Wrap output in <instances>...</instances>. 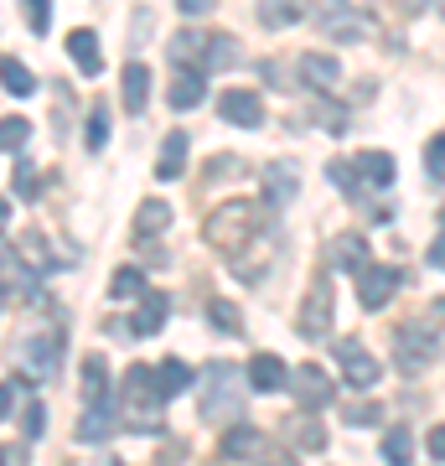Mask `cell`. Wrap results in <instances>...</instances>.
<instances>
[{
    "instance_id": "23",
    "label": "cell",
    "mask_w": 445,
    "mask_h": 466,
    "mask_svg": "<svg viewBox=\"0 0 445 466\" xmlns=\"http://www.w3.org/2000/svg\"><path fill=\"white\" fill-rule=\"evenodd\" d=\"M0 84H5V94H16V99H32L36 73L26 63H16V57H0Z\"/></svg>"
},
{
    "instance_id": "39",
    "label": "cell",
    "mask_w": 445,
    "mask_h": 466,
    "mask_svg": "<svg viewBox=\"0 0 445 466\" xmlns=\"http://www.w3.org/2000/svg\"><path fill=\"white\" fill-rule=\"evenodd\" d=\"M327 177L337 182V192H342V198H358V182H352L358 171H352V161H331V167H327Z\"/></svg>"
},
{
    "instance_id": "46",
    "label": "cell",
    "mask_w": 445,
    "mask_h": 466,
    "mask_svg": "<svg viewBox=\"0 0 445 466\" xmlns=\"http://www.w3.org/2000/svg\"><path fill=\"white\" fill-rule=\"evenodd\" d=\"M259 466H296V456H290V451H269Z\"/></svg>"
},
{
    "instance_id": "42",
    "label": "cell",
    "mask_w": 445,
    "mask_h": 466,
    "mask_svg": "<svg viewBox=\"0 0 445 466\" xmlns=\"http://www.w3.org/2000/svg\"><path fill=\"white\" fill-rule=\"evenodd\" d=\"M21 425H26V441H36V435H42V425H47V410H42V404H26V415H21Z\"/></svg>"
},
{
    "instance_id": "25",
    "label": "cell",
    "mask_w": 445,
    "mask_h": 466,
    "mask_svg": "<svg viewBox=\"0 0 445 466\" xmlns=\"http://www.w3.org/2000/svg\"><path fill=\"white\" fill-rule=\"evenodd\" d=\"M125 400L130 404H161V394H156V373H150L146 363H130V373H125Z\"/></svg>"
},
{
    "instance_id": "26",
    "label": "cell",
    "mask_w": 445,
    "mask_h": 466,
    "mask_svg": "<svg viewBox=\"0 0 445 466\" xmlns=\"http://www.w3.org/2000/svg\"><path fill=\"white\" fill-rule=\"evenodd\" d=\"M83 400H109V368H104V358L94 352V358H83Z\"/></svg>"
},
{
    "instance_id": "16",
    "label": "cell",
    "mask_w": 445,
    "mask_h": 466,
    "mask_svg": "<svg viewBox=\"0 0 445 466\" xmlns=\"http://www.w3.org/2000/svg\"><path fill=\"white\" fill-rule=\"evenodd\" d=\"M119 88H125V109H130V115H146V104H150V67L146 63H125Z\"/></svg>"
},
{
    "instance_id": "4",
    "label": "cell",
    "mask_w": 445,
    "mask_h": 466,
    "mask_svg": "<svg viewBox=\"0 0 445 466\" xmlns=\"http://www.w3.org/2000/svg\"><path fill=\"white\" fill-rule=\"evenodd\" d=\"M57 358H63V332H57V327H47V332H32V337H21L16 363L26 368L32 379H47L52 368H57Z\"/></svg>"
},
{
    "instance_id": "15",
    "label": "cell",
    "mask_w": 445,
    "mask_h": 466,
    "mask_svg": "<svg viewBox=\"0 0 445 466\" xmlns=\"http://www.w3.org/2000/svg\"><path fill=\"white\" fill-rule=\"evenodd\" d=\"M290 383V368L275 358V352H259L254 363H248V389H259V394H275V389H285Z\"/></svg>"
},
{
    "instance_id": "31",
    "label": "cell",
    "mask_w": 445,
    "mask_h": 466,
    "mask_svg": "<svg viewBox=\"0 0 445 466\" xmlns=\"http://www.w3.org/2000/svg\"><path fill=\"white\" fill-rule=\"evenodd\" d=\"M109 296H115V300H135V296H146V275H140L135 265H125V269L115 275V280H109Z\"/></svg>"
},
{
    "instance_id": "44",
    "label": "cell",
    "mask_w": 445,
    "mask_h": 466,
    "mask_svg": "<svg viewBox=\"0 0 445 466\" xmlns=\"http://www.w3.org/2000/svg\"><path fill=\"white\" fill-rule=\"evenodd\" d=\"M177 5H182V16H207L217 0H177Z\"/></svg>"
},
{
    "instance_id": "3",
    "label": "cell",
    "mask_w": 445,
    "mask_h": 466,
    "mask_svg": "<svg viewBox=\"0 0 445 466\" xmlns=\"http://www.w3.org/2000/svg\"><path fill=\"white\" fill-rule=\"evenodd\" d=\"M435 352H440V337L430 332V327H420V321H404L394 337V363L399 373H425L430 363H435Z\"/></svg>"
},
{
    "instance_id": "52",
    "label": "cell",
    "mask_w": 445,
    "mask_h": 466,
    "mask_svg": "<svg viewBox=\"0 0 445 466\" xmlns=\"http://www.w3.org/2000/svg\"><path fill=\"white\" fill-rule=\"evenodd\" d=\"M440 16H445V0H440Z\"/></svg>"
},
{
    "instance_id": "11",
    "label": "cell",
    "mask_w": 445,
    "mask_h": 466,
    "mask_svg": "<svg viewBox=\"0 0 445 466\" xmlns=\"http://www.w3.org/2000/svg\"><path fill=\"white\" fill-rule=\"evenodd\" d=\"M300 332H306V337H327V332H331V285H327V280H316L311 290H306Z\"/></svg>"
},
{
    "instance_id": "13",
    "label": "cell",
    "mask_w": 445,
    "mask_h": 466,
    "mask_svg": "<svg viewBox=\"0 0 445 466\" xmlns=\"http://www.w3.org/2000/svg\"><path fill=\"white\" fill-rule=\"evenodd\" d=\"M327 259H331L337 269H352V275H358V269H363L373 254H368V238H363V233H337V238H331V249H327Z\"/></svg>"
},
{
    "instance_id": "14",
    "label": "cell",
    "mask_w": 445,
    "mask_h": 466,
    "mask_svg": "<svg viewBox=\"0 0 445 466\" xmlns=\"http://www.w3.org/2000/svg\"><path fill=\"white\" fill-rule=\"evenodd\" d=\"M67 57H73V63H78V73H88V78H99V73H104L99 36L88 32V26H78V32H67Z\"/></svg>"
},
{
    "instance_id": "12",
    "label": "cell",
    "mask_w": 445,
    "mask_h": 466,
    "mask_svg": "<svg viewBox=\"0 0 445 466\" xmlns=\"http://www.w3.org/2000/svg\"><path fill=\"white\" fill-rule=\"evenodd\" d=\"M296 192H300V167L296 161H275V167L264 171V198L275 202V208L296 202Z\"/></svg>"
},
{
    "instance_id": "34",
    "label": "cell",
    "mask_w": 445,
    "mask_h": 466,
    "mask_svg": "<svg viewBox=\"0 0 445 466\" xmlns=\"http://www.w3.org/2000/svg\"><path fill=\"white\" fill-rule=\"evenodd\" d=\"M21 254H32V269H42V275H47V269H63V265H57V259L47 254V238H42V233H26Z\"/></svg>"
},
{
    "instance_id": "49",
    "label": "cell",
    "mask_w": 445,
    "mask_h": 466,
    "mask_svg": "<svg viewBox=\"0 0 445 466\" xmlns=\"http://www.w3.org/2000/svg\"><path fill=\"white\" fill-rule=\"evenodd\" d=\"M5 218H11V202L0 198V228H5Z\"/></svg>"
},
{
    "instance_id": "41",
    "label": "cell",
    "mask_w": 445,
    "mask_h": 466,
    "mask_svg": "<svg viewBox=\"0 0 445 466\" xmlns=\"http://www.w3.org/2000/svg\"><path fill=\"white\" fill-rule=\"evenodd\" d=\"M21 11H26V21H32V32H36V36H47V16H52L47 0H21Z\"/></svg>"
},
{
    "instance_id": "2",
    "label": "cell",
    "mask_w": 445,
    "mask_h": 466,
    "mask_svg": "<svg viewBox=\"0 0 445 466\" xmlns=\"http://www.w3.org/2000/svg\"><path fill=\"white\" fill-rule=\"evenodd\" d=\"M202 379H207V389H202V420H207V425H233L238 404H244V394H238V373H233L228 363H213Z\"/></svg>"
},
{
    "instance_id": "7",
    "label": "cell",
    "mask_w": 445,
    "mask_h": 466,
    "mask_svg": "<svg viewBox=\"0 0 445 466\" xmlns=\"http://www.w3.org/2000/svg\"><path fill=\"white\" fill-rule=\"evenodd\" d=\"M337 363H342V373H347V383H352V389H373V383H379V373H383L379 358H373L358 337L337 342Z\"/></svg>"
},
{
    "instance_id": "53",
    "label": "cell",
    "mask_w": 445,
    "mask_h": 466,
    "mask_svg": "<svg viewBox=\"0 0 445 466\" xmlns=\"http://www.w3.org/2000/svg\"><path fill=\"white\" fill-rule=\"evenodd\" d=\"M0 461H5V451H0Z\"/></svg>"
},
{
    "instance_id": "43",
    "label": "cell",
    "mask_w": 445,
    "mask_h": 466,
    "mask_svg": "<svg viewBox=\"0 0 445 466\" xmlns=\"http://www.w3.org/2000/svg\"><path fill=\"white\" fill-rule=\"evenodd\" d=\"M296 441H300V446H306V451H327V431H321V425H316V420H311V425H296Z\"/></svg>"
},
{
    "instance_id": "18",
    "label": "cell",
    "mask_w": 445,
    "mask_h": 466,
    "mask_svg": "<svg viewBox=\"0 0 445 466\" xmlns=\"http://www.w3.org/2000/svg\"><path fill=\"white\" fill-rule=\"evenodd\" d=\"M223 456H228V461L264 456V431H254V425H233V431H223Z\"/></svg>"
},
{
    "instance_id": "33",
    "label": "cell",
    "mask_w": 445,
    "mask_h": 466,
    "mask_svg": "<svg viewBox=\"0 0 445 466\" xmlns=\"http://www.w3.org/2000/svg\"><path fill=\"white\" fill-rule=\"evenodd\" d=\"M202 42H207L202 32H177L171 36V57H177V67H187L192 57H202Z\"/></svg>"
},
{
    "instance_id": "5",
    "label": "cell",
    "mask_w": 445,
    "mask_h": 466,
    "mask_svg": "<svg viewBox=\"0 0 445 466\" xmlns=\"http://www.w3.org/2000/svg\"><path fill=\"white\" fill-rule=\"evenodd\" d=\"M316 26H321V36H331V42H363L368 36V21H358V11H352L347 0H327V5L316 11Z\"/></svg>"
},
{
    "instance_id": "50",
    "label": "cell",
    "mask_w": 445,
    "mask_h": 466,
    "mask_svg": "<svg viewBox=\"0 0 445 466\" xmlns=\"http://www.w3.org/2000/svg\"><path fill=\"white\" fill-rule=\"evenodd\" d=\"M0 265H11V249H5V244H0Z\"/></svg>"
},
{
    "instance_id": "9",
    "label": "cell",
    "mask_w": 445,
    "mask_h": 466,
    "mask_svg": "<svg viewBox=\"0 0 445 466\" xmlns=\"http://www.w3.org/2000/svg\"><path fill=\"white\" fill-rule=\"evenodd\" d=\"M217 115L238 125V130H259L264 125V99L259 94H248V88H228L223 99H217Z\"/></svg>"
},
{
    "instance_id": "1",
    "label": "cell",
    "mask_w": 445,
    "mask_h": 466,
    "mask_svg": "<svg viewBox=\"0 0 445 466\" xmlns=\"http://www.w3.org/2000/svg\"><path fill=\"white\" fill-rule=\"evenodd\" d=\"M259 228H264V208L248 202V198H238V202H223V208L207 218L202 238H207L217 254H238L248 238H259Z\"/></svg>"
},
{
    "instance_id": "37",
    "label": "cell",
    "mask_w": 445,
    "mask_h": 466,
    "mask_svg": "<svg viewBox=\"0 0 445 466\" xmlns=\"http://www.w3.org/2000/svg\"><path fill=\"white\" fill-rule=\"evenodd\" d=\"M109 146V109H94V115H88V150H104Z\"/></svg>"
},
{
    "instance_id": "24",
    "label": "cell",
    "mask_w": 445,
    "mask_h": 466,
    "mask_svg": "<svg viewBox=\"0 0 445 466\" xmlns=\"http://www.w3.org/2000/svg\"><path fill=\"white\" fill-rule=\"evenodd\" d=\"M166 306H171L166 296H140V311H135L130 332H135V337H150V332H161V327H166Z\"/></svg>"
},
{
    "instance_id": "40",
    "label": "cell",
    "mask_w": 445,
    "mask_h": 466,
    "mask_svg": "<svg viewBox=\"0 0 445 466\" xmlns=\"http://www.w3.org/2000/svg\"><path fill=\"white\" fill-rule=\"evenodd\" d=\"M425 171L435 177V182H445V135H435L425 146Z\"/></svg>"
},
{
    "instance_id": "28",
    "label": "cell",
    "mask_w": 445,
    "mask_h": 466,
    "mask_svg": "<svg viewBox=\"0 0 445 466\" xmlns=\"http://www.w3.org/2000/svg\"><path fill=\"white\" fill-rule=\"evenodd\" d=\"M166 223H171V208H166L161 198L140 202V213H135V233H140V238H150V233H166Z\"/></svg>"
},
{
    "instance_id": "30",
    "label": "cell",
    "mask_w": 445,
    "mask_h": 466,
    "mask_svg": "<svg viewBox=\"0 0 445 466\" xmlns=\"http://www.w3.org/2000/svg\"><path fill=\"white\" fill-rule=\"evenodd\" d=\"M383 461L389 466H410L414 461V435L410 431H389L383 435Z\"/></svg>"
},
{
    "instance_id": "19",
    "label": "cell",
    "mask_w": 445,
    "mask_h": 466,
    "mask_svg": "<svg viewBox=\"0 0 445 466\" xmlns=\"http://www.w3.org/2000/svg\"><path fill=\"white\" fill-rule=\"evenodd\" d=\"M311 16V0H259V21L264 26H296Z\"/></svg>"
},
{
    "instance_id": "21",
    "label": "cell",
    "mask_w": 445,
    "mask_h": 466,
    "mask_svg": "<svg viewBox=\"0 0 445 466\" xmlns=\"http://www.w3.org/2000/svg\"><path fill=\"white\" fill-rule=\"evenodd\" d=\"M182 389H192V368H187L182 358H166V363L156 368V394H161V404L177 400Z\"/></svg>"
},
{
    "instance_id": "10",
    "label": "cell",
    "mask_w": 445,
    "mask_h": 466,
    "mask_svg": "<svg viewBox=\"0 0 445 466\" xmlns=\"http://www.w3.org/2000/svg\"><path fill=\"white\" fill-rule=\"evenodd\" d=\"M119 431V410H115V394L109 400H94L88 410H83V420H78V441H109V435Z\"/></svg>"
},
{
    "instance_id": "8",
    "label": "cell",
    "mask_w": 445,
    "mask_h": 466,
    "mask_svg": "<svg viewBox=\"0 0 445 466\" xmlns=\"http://www.w3.org/2000/svg\"><path fill=\"white\" fill-rule=\"evenodd\" d=\"M290 389H296V404L311 410V415H321V410L331 404V379L316 363H300L296 373H290Z\"/></svg>"
},
{
    "instance_id": "38",
    "label": "cell",
    "mask_w": 445,
    "mask_h": 466,
    "mask_svg": "<svg viewBox=\"0 0 445 466\" xmlns=\"http://www.w3.org/2000/svg\"><path fill=\"white\" fill-rule=\"evenodd\" d=\"M342 415H347V425H383V404H373V400L368 404H347Z\"/></svg>"
},
{
    "instance_id": "32",
    "label": "cell",
    "mask_w": 445,
    "mask_h": 466,
    "mask_svg": "<svg viewBox=\"0 0 445 466\" xmlns=\"http://www.w3.org/2000/svg\"><path fill=\"white\" fill-rule=\"evenodd\" d=\"M26 140H32V119H21V115L0 119V150H21Z\"/></svg>"
},
{
    "instance_id": "17",
    "label": "cell",
    "mask_w": 445,
    "mask_h": 466,
    "mask_svg": "<svg viewBox=\"0 0 445 466\" xmlns=\"http://www.w3.org/2000/svg\"><path fill=\"white\" fill-rule=\"evenodd\" d=\"M352 171H358L368 187H379V192H383V187L394 182V156H389V150H358Z\"/></svg>"
},
{
    "instance_id": "29",
    "label": "cell",
    "mask_w": 445,
    "mask_h": 466,
    "mask_svg": "<svg viewBox=\"0 0 445 466\" xmlns=\"http://www.w3.org/2000/svg\"><path fill=\"white\" fill-rule=\"evenodd\" d=\"M228 63H238V42H233V36H207V42H202V67H207V73H213V67H228Z\"/></svg>"
},
{
    "instance_id": "35",
    "label": "cell",
    "mask_w": 445,
    "mask_h": 466,
    "mask_svg": "<svg viewBox=\"0 0 445 466\" xmlns=\"http://www.w3.org/2000/svg\"><path fill=\"white\" fill-rule=\"evenodd\" d=\"M207 317H213V327H217V332H233V337L244 332V317L233 311L228 300H213V306H207Z\"/></svg>"
},
{
    "instance_id": "20",
    "label": "cell",
    "mask_w": 445,
    "mask_h": 466,
    "mask_svg": "<svg viewBox=\"0 0 445 466\" xmlns=\"http://www.w3.org/2000/svg\"><path fill=\"white\" fill-rule=\"evenodd\" d=\"M300 78L316 84V88H331L337 78H342V63H337L331 52H306V57H300Z\"/></svg>"
},
{
    "instance_id": "36",
    "label": "cell",
    "mask_w": 445,
    "mask_h": 466,
    "mask_svg": "<svg viewBox=\"0 0 445 466\" xmlns=\"http://www.w3.org/2000/svg\"><path fill=\"white\" fill-rule=\"evenodd\" d=\"M16 198H21V202H36V198H42V182H36V167H32V161H21V167H16Z\"/></svg>"
},
{
    "instance_id": "6",
    "label": "cell",
    "mask_w": 445,
    "mask_h": 466,
    "mask_svg": "<svg viewBox=\"0 0 445 466\" xmlns=\"http://www.w3.org/2000/svg\"><path fill=\"white\" fill-rule=\"evenodd\" d=\"M394 290H399L394 265H373V259H368V265L358 269V300H363L368 311H383V306L394 300Z\"/></svg>"
},
{
    "instance_id": "48",
    "label": "cell",
    "mask_w": 445,
    "mask_h": 466,
    "mask_svg": "<svg viewBox=\"0 0 445 466\" xmlns=\"http://www.w3.org/2000/svg\"><path fill=\"white\" fill-rule=\"evenodd\" d=\"M11 389H16V383H0V420L11 415Z\"/></svg>"
},
{
    "instance_id": "47",
    "label": "cell",
    "mask_w": 445,
    "mask_h": 466,
    "mask_svg": "<svg viewBox=\"0 0 445 466\" xmlns=\"http://www.w3.org/2000/svg\"><path fill=\"white\" fill-rule=\"evenodd\" d=\"M430 265H435V269H445V233L435 238V244H430Z\"/></svg>"
},
{
    "instance_id": "51",
    "label": "cell",
    "mask_w": 445,
    "mask_h": 466,
    "mask_svg": "<svg viewBox=\"0 0 445 466\" xmlns=\"http://www.w3.org/2000/svg\"><path fill=\"white\" fill-rule=\"evenodd\" d=\"M5 300H11V285H0V306H5Z\"/></svg>"
},
{
    "instance_id": "45",
    "label": "cell",
    "mask_w": 445,
    "mask_h": 466,
    "mask_svg": "<svg viewBox=\"0 0 445 466\" xmlns=\"http://www.w3.org/2000/svg\"><path fill=\"white\" fill-rule=\"evenodd\" d=\"M430 456H435V461H445V425H440V431H430Z\"/></svg>"
},
{
    "instance_id": "22",
    "label": "cell",
    "mask_w": 445,
    "mask_h": 466,
    "mask_svg": "<svg viewBox=\"0 0 445 466\" xmlns=\"http://www.w3.org/2000/svg\"><path fill=\"white\" fill-rule=\"evenodd\" d=\"M182 167H187V135L182 130H171L161 140V161H156V177L161 182H177L182 177Z\"/></svg>"
},
{
    "instance_id": "27",
    "label": "cell",
    "mask_w": 445,
    "mask_h": 466,
    "mask_svg": "<svg viewBox=\"0 0 445 466\" xmlns=\"http://www.w3.org/2000/svg\"><path fill=\"white\" fill-rule=\"evenodd\" d=\"M202 104V73H177L171 78V109H197Z\"/></svg>"
}]
</instances>
